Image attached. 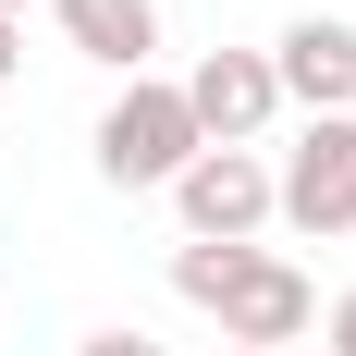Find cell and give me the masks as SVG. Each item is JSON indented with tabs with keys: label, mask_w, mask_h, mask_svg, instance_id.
I'll return each mask as SVG.
<instances>
[{
	"label": "cell",
	"mask_w": 356,
	"mask_h": 356,
	"mask_svg": "<svg viewBox=\"0 0 356 356\" xmlns=\"http://www.w3.org/2000/svg\"><path fill=\"white\" fill-rule=\"evenodd\" d=\"M86 160H99L111 197H172V172L197 160V111H184L172 74H136V86H111L99 136H86Z\"/></svg>",
	"instance_id": "6da1fadb"
},
{
	"label": "cell",
	"mask_w": 356,
	"mask_h": 356,
	"mask_svg": "<svg viewBox=\"0 0 356 356\" xmlns=\"http://www.w3.org/2000/svg\"><path fill=\"white\" fill-rule=\"evenodd\" d=\"M172 221H184V246H258L270 234V160L258 147H197L172 172Z\"/></svg>",
	"instance_id": "7a4b0ae2"
},
{
	"label": "cell",
	"mask_w": 356,
	"mask_h": 356,
	"mask_svg": "<svg viewBox=\"0 0 356 356\" xmlns=\"http://www.w3.org/2000/svg\"><path fill=\"white\" fill-rule=\"evenodd\" d=\"M270 209L320 246V234H356V111L332 123H295V147L270 160Z\"/></svg>",
	"instance_id": "3957f363"
},
{
	"label": "cell",
	"mask_w": 356,
	"mask_h": 356,
	"mask_svg": "<svg viewBox=\"0 0 356 356\" xmlns=\"http://www.w3.org/2000/svg\"><path fill=\"white\" fill-rule=\"evenodd\" d=\"M172 86H184V111H197V147H258L270 123H283V74H270V49H197Z\"/></svg>",
	"instance_id": "277c9868"
},
{
	"label": "cell",
	"mask_w": 356,
	"mask_h": 356,
	"mask_svg": "<svg viewBox=\"0 0 356 356\" xmlns=\"http://www.w3.org/2000/svg\"><path fill=\"white\" fill-rule=\"evenodd\" d=\"M221 344H246V356H295L307 344V332H320V283H307V270H295V258H270L258 246L246 270H234V283H221Z\"/></svg>",
	"instance_id": "5b68a950"
},
{
	"label": "cell",
	"mask_w": 356,
	"mask_h": 356,
	"mask_svg": "<svg viewBox=\"0 0 356 356\" xmlns=\"http://www.w3.org/2000/svg\"><path fill=\"white\" fill-rule=\"evenodd\" d=\"M270 74H283V111H307V123L356 111V25L344 13H295L270 37Z\"/></svg>",
	"instance_id": "8992f818"
},
{
	"label": "cell",
	"mask_w": 356,
	"mask_h": 356,
	"mask_svg": "<svg viewBox=\"0 0 356 356\" xmlns=\"http://www.w3.org/2000/svg\"><path fill=\"white\" fill-rule=\"evenodd\" d=\"M49 25H62V49H74V62L123 74V86L160 62V0H49Z\"/></svg>",
	"instance_id": "52a82bcc"
},
{
	"label": "cell",
	"mask_w": 356,
	"mask_h": 356,
	"mask_svg": "<svg viewBox=\"0 0 356 356\" xmlns=\"http://www.w3.org/2000/svg\"><path fill=\"white\" fill-rule=\"evenodd\" d=\"M74 356H160V344H147L136 320H99V332H86V344H74Z\"/></svg>",
	"instance_id": "ba28073f"
},
{
	"label": "cell",
	"mask_w": 356,
	"mask_h": 356,
	"mask_svg": "<svg viewBox=\"0 0 356 356\" xmlns=\"http://www.w3.org/2000/svg\"><path fill=\"white\" fill-rule=\"evenodd\" d=\"M320 344H332V356H356V283H344V295L320 307Z\"/></svg>",
	"instance_id": "9c48e42d"
},
{
	"label": "cell",
	"mask_w": 356,
	"mask_h": 356,
	"mask_svg": "<svg viewBox=\"0 0 356 356\" xmlns=\"http://www.w3.org/2000/svg\"><path fill=\"white\" fill-rule=\"evenodd\" d=\"M13 74H25V25L0 13V86H13Z\"/></svg>",
	"instance_id": "30bf717a"
},
{
	"label": "cell",
	"mask_w": 356,
	"mask_h": 356,
	"mask_svg": "<svg viewBox=\"0 0 356 356\" xmlns=\"http://www.w3.org/2000/svg\"><path fill=\"white\" fill-rule=\"evenodd\" d=\"M221 356H246V344H221Z\"/></svg>",
	"instance_id": "8fae6325"
}]
</instances>
